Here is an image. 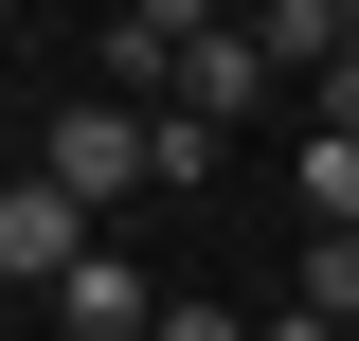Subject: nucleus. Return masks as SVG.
<instances>
[{"label":"nucleus","mask_w":359,"mask_h":341,"mask_svg":"<svg viewBox=\"0 0 359 341\" xmlns=\"http://www.w3.org/2000/svg\"><path fill=\"white\" fill-rule=\"evenodd\" d=\"M162 341H269V323H233V305H198V288H180V305H162Z\"/></svg>","instance_id":"423d86ee"},{"label":"nucleus","mask_w":359,"mask_h":341,"mask_svg":"<svg viewBox=\"0 0 359 341\" xmlns=\"http://www.w3.org/2000/svg\"><path fill=\"white\" fill-rule=\"evenodd\" d=\"M54 341H162V288H144L126 252H90L72 288H54Z\"/></svg>","instance_id":"20e7f679"},{"label":"nucleus","mask_w":359,"mask_h":341,"mask_svg":"<svg viewBox=\"0 0 359 341\" xmlns=\"http://www.w3.org/2000/svg\"><path fill=\"white\" fill-rule=\"evenodd\" d=\"M306 126H323V144H359V54L323 72V108H306Z\"/></svg>","instance_id":"0eeeda50"},{"label":"nucleus","mask_w":359,"mask_h":341,"mask_svg":"<svg viewBox=\"0 0 359 341\" xmlns=\"http://www.w3.org/2000/svg\"><path fill=\"white\" fill-rule=\"evenodd\" d=\"M269 341H341V323H323V305H287V323H269Z\"/></svg>","instance_id":"6e6552de"},{"label":"nucleus","mask_w":359,"mask_h":341,"mask_svg":"<svg viewBox=\"0 0 359 341\" xmlns=\"http://www.w3.org/2000/svg\"><path fill=\"white\" fill-rule=\"evenodd\" d=\"M252 90H269V36H252V18H198V54H180V108H198V126H233Z\"/></svg>","instance_id":"39448f33"},{"label":"nucleus","mask_w":359,"mask_h":341,"mask_svg":"<svg viewBox=\"0 0 359 341\" xmlns=\"http://www.w3.org/2000/svg\"><path fill=\"white\" fill-rule=\"evenodd\" d=\"M180 54H198V0H126V18L90 36V90H108V108H180Z\"/></svg>","instance_id":"7ed1b4c3"},{"label":"nucleus","mask_w":359,"mask_h":341,"mask_svg":"<svg viewBox=\"0 0 359 341\" xmlns=\"http://www.w3.org/2000/svg\"><path fill=\"white\" fill-rule=\"evenodd\" d=\"M36 180H72L90 215H108V198H162V108H108V90H54V108H36Z\"/></svg>","instance_id":"f257e3e1"},{"label":"nucleus","mask_w":359,"mask_h":341,"mask_svg":"<svg viewBox=\"0 0 359 341\" xmlns=\"http://www.w3.org/2000/svg\"><path fill=\"white\" fill-rule=\"evenodd\" d=\"M90 252H108V234H90V198H72V180H36V162L0 180V288H18V305H54Z\"/></svg>","instance_id":"f03ea898"}]
</instances>
